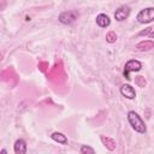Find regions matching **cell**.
Returning a JSON list of instances; mask_svg holds the SVG:
<instances>
[{
	"instance_id": "9c48e42d",
	"label": "cell",
	"mask_w": 154,
	"mask_h": 154,
	"mask_svg": "<svg viewBox=\"0 0 154 154\" xmlns=\"http://www.w3.org/2000/svg\"><path fill=\"white\" fill-rule=\"evenodd\" d=\"M152 48H154V42L152 40H146V41H142V42H140V43L136 45V49L137 51H141V52L149 51Z\"/></svg>"
},
{
	"instance_id": "5b68a950",
	"label": "cell",
	"mask_w": 154,
	"mask_h": 154,
	"mask_svg": "<svg viewBox=\"0 0 154 154\" xmlns=\"http://www.w3.org/2000/svg\"><path fill=\"white\" fill-rule=\"evenodd\" d=\"M130 7L128 5H123L120 7H118L114 12V18L117 22H123L125 19H128V17L130 16Z\"/></svg>"
},
{
	"instance_id": "277c9868",
	"label": "cell",
	"mask_w": 154,
	"mask_h": 154,
	"mask_svg": "<svg viewBox=\"0 0 154 154\" xmlns=\"http://www.w3.org/2000/svg\"><path fill=\"white\" fill-rule=\"evenodd\" d=\"M78 17L77 11H64L59 14V22L63 24H72Z\"/></svg>"
},
{
	"instance_id": "3957f363",
	"label": "cell",
	"mask_w": 154,
	"mask_h": 154,
	"mask_svg": "<svg viewBox=\"0 0 154 154\" xmlns=\"http://www.w3.org/2000/svg\"><path fill=\"white\" fill-rule=\"evenodd\" d=\"M141 69H142V63L138 61V60L131 59V60L126 61V64H125V66H124L123 76H124V78H126L128 81H130V79H131V77H130V72H131V71L136 72V71H140Z\"/></svg>"
},
{
	"instance_id": "8fae6325",
	"label": "cell",
	"mask_w": 154,
	"mask_h": 154,
	"mask_svg": "<svg viewBox=\"0 0 154 154\" xmlns=\"http://www.w3.org/2000/svg\"><path fill=\"white\" fill-rule=\"evenodd\" d=\"M101 141L103 142L105 147L108 149V150H114L116 149V141L109 138V137H106V136H101Z\"/></svg>"
},
{
	"instance_id": "7c38bea8",
	"label": "cell",
	"mask_w": 154,
	"mask_h": 154,
	"mask_svg": "<svg viewBox=\"0 0 154 154\" xmlns=\"http://www.w3.org/2000/svg\"><path fill=\"white\" fill-rule=\"evenodd\" d=\"M106 41H107L108 43L116 42V41H117V34H116L114 31H108V32L106 34Z\"/></svg>"
},
{
	"instance_id": "7a4b0ae2",
	"label": "cell",
	"mask_w": 154,
	"mask_h": 154,
	"mask_svg": "<svg viewBox=\"0 0 154 154\" xmlns=\"http://www.w3.org/2000/svg\"><path fill=\"white\" fill-rule=\"evenodd\" d=\"M136 19L140 24H148L154 22V7H146L141 10L137 13Z\"/></svg>"
},
{
	"instance_id": "52a82bcc",
	"label": "cell",
	"mask_w": 154,
	"mask_h": 154,
	"mask_svg": "<svg viewBox=\"0 0 154 154\" xmlns=\"http://www.w3.org/2000/svg\"><path fill=\"white\" fill-rule=\"evenodd\" d=\"M13 150L16 154H25L26 153V142L22 138L17 140L13 144Z\"/></svg>"
},
{
	"instance_id": "4fadbf2b",
	"label": "cell",
	"mask_w": 154,
	"mask_h": 154,
	"mask_svg": "<svg viewBox=\"0 0 154 154\" xmlns=\"http://www.w3.org/2000/svg\"><path fill=\"white\" fill-rule=\"evenodd\" d=\"M79 152H81L82 154H87V153H89V154H94V153H95V150H94L91 147H89V146H82L81 149H79Z\"/></svg>"
},
{
	"instance_id": "6da1fadb",
	"label": "cell",
	"mask_w": 154,
	"mask_h": 154,
	"mask_svg": "<svg viewBox=\"0 0 154 154\" xmlns=\"http://www.w3.org/2000/svg\"><path fill=\"white\" fill-rule=\"evenodd\" d=\"M128 120L131 125V128L138 132V134H144L147 131V128H146V124L142 120V118L135 112V111H130L128 113Z\"/></svg>"
},
{
	"instance_id": "5bb4252c",
	"label": "cell",
	"mask_w": 154,
	"mask_h": 154,
	"mask_svg": "<svg viewBox=\"0 0 154 154\" xmlns=\"http://www.w3.org/2000/svg\"><path fill=\"white\" fill-rule=\"evenodd\" d=\"M148 36H149L150 38H154V31H152V32H149V34H148Z\"/></svg>"
},
{
	"instance_id": "30bf717a",
	"label": "cell",
	"mask_w": 154,
	"mask_h": 154,
	"mask_svg": "<svg viewBox=\"0 0 154 154\" xmlns=\"http://www.w3.org/2000/svg\"><path fill=\"white\" fill-rule=\"evenodd\" d=\"M51 137H52L53 141H55V142H58L60 144H67V137L64 134H61V132L55 131V132H53L51 135Z\"/></svg>"
},
{
	"instance_id": "ba28073f",
	"label": "cell",
	"mask_w": 154,
	"mask_h": 154,
	"mask_svg": "<svg viewBox=\"0 0 154 154\" xmlns=\"http://www.w3.org/2000/svg\"><path fill=\"white\" fill-rule=\"evenodd\" d=\"M96 24H97L100 28H107V26H109V24H111V19H109V17H108L107 14L100 13V14L96 16Z\"/></svg>"
},
{
	"instance_id": "8992f818",
	"label": "cell",
	"mask_w": 154,
	"mask_h": 154,
	"mask_svg": "<svg viewBox=\"0 0 154 154\" xmlns=\"http://www.w3.org/2000/svg\"><path fill=\"white\" fill-rule=\"evenodd\" d=\"M120 94H122L124 97L130 99V100H132V99L136 97L135 88H134L132 85H130V84H123V85L120 87Z\"/></svg>"
},
{
	"instance_id": "9a60e30c",
	"label": "cell",
	"mask_w": 154,
	"mask_h": 154,
	"mask_svg": "<svg viewBox=\"0 0 154 154\" xmlns=\"http://www.w3.org/2000/svg\"><path fill=\"white\" fill-rule=\"evenodd\" d=\"M0 154H7V152H6V150H5V149H2V150H1V152H0Z\"/></svg>"
}]
</instances>
